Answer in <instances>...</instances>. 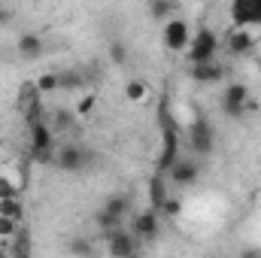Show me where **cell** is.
<instances>
[{
  "mask_svg": "<svg viewBox=\"0 0 261 258\" xmlns=\"http://www.w3.org/2000/svg\"><path fill=\"white\" fill-rule=\"evenodd\" d=\"M158 128H161V152H158V173H167L170 164L179 158V125L173 122L167 100L158 107Z\"/></svg>",
  "mask_w": 261,
  "mask_h": 258,
  "instance_id": "cell-1",
  "label": "cell"
},
{
  "mask_svg": "<svg viewBox=\"0 0 261 258\" xmlns=\"http://www.w3.org/2000/svg\"><path fill=\"white\" fill-rule=\"evenodd\" d=\"M222 110L231 119H243L246 113H255L258 104L252 100V94H249V88L243 82H228V88L222 91Z\"/></svg>",
  "mask_w": 261,
  "mask_h": 258,
  "instance_id": "cell-2",
  "label": "cell"
},
{
  "mask_svg": "<svg viewBox=\"0 0 261 258\" xmlns=\"http://www.w3.org/2000/svg\"><path fill=\"white\" fill-rule=\"evenodd\" d=\"M219 46H222L219 34H216L213 28H200L197 34H192V43H189V49H186V58H189L192 64L213 61V58H216V52H219Z\"/></svg>",
  "mask_w": 261,
  "mask_h": 258,
  "instance_id": "cell-3",
  "label": "cell"
},
{
  "mask_svg": "<svg viewBox=\"0 0 261 258\" xmlns=\"http://www.w3.org/2000/svg\"><path fill=\"white\" fill-rule=\"evenodd\" d=\"M161 43H164L167 52L186 55V49H189V43H192V28H189V21L179 18V15L167 18V21H164V31H161Z\"/></svg>",
  "mask_w": 261,
  "mask_h": 258,
  "instance_id": "cell-4",
  "label": "cell"
},
{
  "mask_svg": "<svg viewBox=\"0 0 261 258\" xmlns=\"http://www.w3.org/2000/svg\"><path fill=\"white\" fill-rule=\"evenodd\" d=\"M186 137H189L192 152L200 155V158H210L216 152V131H213V125L206 119H195L189 125V131H186Z\"/></svg>",
  "mask_w": 261,
  "mask_h": 258,
  "instance_id": "cell-5",
  "label": "cell"
},
{
  "mask_svg": "<svg viewBox=\"0 0 261 258\" xmlns=\"http://www.w3.org/2000/svg\"><path fill=\"white\" fill-rule=\"evenodd\" d=\"M255 28H240V24H234L228 34H225V49H228V55L231 58H249L252 52H255Z\"/></svg>",
  "mask_w": 261,
  "mask_h": 258,
  "instance_id": "cell-6",
  "label": "cell"
},
{
  "mask_svg": "<svg viewBox=\"0 0 261 258\" xmlns=\"http://www.w3.org/2000/svg\"><path fill=\"white\" fill-rule=\"evenodd\" d=\"M103 243H107V255H113V258H128V255L140 252V237L134 231H125V228L107 231Z\"/></svg>",
  "mask_w": 261,
  "mask_h": 258,
  "instance_id": "cell-7",
  "label": "cell"
},
{
  "mask_svg": "<svg viewBox=\"0 0 261 258\" xmlns=\"http://www.w3.org/2000/svg\"><path fill=\"white\" fill-rule=\"evenodd\" d=\"M88 164V152L79 146V143H64L55 149V167L64 170V173H79L82 167Z\"/></svg>",
  "mask_w": 261,
  "mask_h": 258,
  "instance_id": "cell-8",
  "label": "cell"
},
{
  "mask_svg": "<svg viewBox=\"0 0 261 258\" xmlns=\"http://www.w3.org/2000/svg\"><path fill=\"white\" fill-rule=\"evenodd\" d=\"M231 24L261 28V0H231Z\"/></svg>",
  "mask_w": 261,
  "mask_h": 258,
  "instance_id": "cell-9",
  "label": "cell"
},
{
  "mask_svg": "<svg viewBox=\"0 0 261 258\" xmlns=\"http://www.w3.org/2000/svg\"><path fill=\"white\" fill-rule=\"evenodd\" d=\"M164 176H167L173 186H179V189H182V186H195L197 176H200V164H197L195 158H182V155H179V158L170 164V170H167Z\"/></svg>",
  "mask_w": 261,
  "mask_h": 258,
  "instance_id": "cell-10",
  "label": "cell"
},
{
  "mask_svg": "<svg viewBox=\"0 0 261 258\" xmlns=\"http://www.w3.org/2000/svg\"><path fill=\"white\" fill-rule=\"evenodd\" d=\"M130 231H134L140 240H155V237H158V231H161V213H158L155 207H149V210H140V213L134 216V225H130Z\"/></svg>",
  "mask_w": 261,
  "mask_h": 258,
  "instance_id": "cell-11",
  "label": "cell"
},
{
  "mask_svg": "<svg viewBox=\"0 0 261 258\" xmlns=\"http://www.w3.org/2000/svg\"><path fill=\"white\" fill-rule=\"evenodd\" d=\"M192 79L197 85H219L225 79V67L219 64L216 58L213 61H200V64H192Z\"/></svg>",
  "mask_w": 261,
  "mask_h": 258,
  "instance_id": "cell-12",
  "label": "cell"
},
{
  "mask_svg": "<svg viewBox=\"0 0 261 258\" xmlns=\"http://www.w3.org/2000/svg\"><path fill=\"white\" fill-rule=\"evenodd\" d=\"M43 49H46V43H43L40 34H21V37L15 40V52H18V58H24V61L43 58Z\"/></svg>",
  "mask_w": 261,
  "mask_h": 258,
  "instance_id": "cell-13",
  "label": "cell"
},
{
  "mask_svg": "<svg viewBox=\"0 0 261 258\" xmlns=\"http://www.w3.org/2000/svg\"><path fill=\"white\" fill-rule=\"evenodd\" d=\"M49 125H52V131L58 137H64V134H70L76 128V113L73 110H52L49 113Z\"/></svg>",
  "mask_w": 261,
  "mask_h": 258,
  "instance_id": "cell-14",
  "label": "cell"
},
{
  "mask_svg": "<svg viewBox=\"0 0 261 258\" xmlns=\"http://www.w3.org/2000/svg\"><path fill=\"white\" fill-rule=\"evenodd\" d=\"M167 197H170V194H167V176H164V173L152 176V183H149V207L161 210Z\"/></svg>",
  "mask_w": 261,
  "mask_h": 258,
  "instance_id": "cell-15",
  "label": "cell"
},
{
  "mask_svg": "<svg viewBox=\"0 0 261 258\" xmlns=\"http://www.w3.org/2000/svg\"><path fill=\"white\" fill-rule=\"evenodd\" d=\"M79 88H85L82 70H73V67L58 70V91H79Z\"/></svg>",
  "mask_w": 261,
  "mask_h": 258,
  "instance_id": "cell-16",
  "label": "cell"
},
{
  "mask_svg": "<svg viewBox=\"0 0 261 258\" xmlns=\"http://www.w3.org/2000/svg\"><path fill=\"white\" fill-rule=\"evenodd\" d=\"M176 15V0H149V18L152 21H167Z\"/></svg>",
  "mask_w": 261,
  "mask_h": 258,
  "instance_id": "cell-17",
  "label": "cell"
},
{
  "mask_svg": "<svg viewBox=\"0 0 261 258\" xmlns=\"http://www.w3.org/2000/svg\"><path fill=\"white\" fill-rule=\"evenodd\" d=\"M0 216H9V219H24V203H21V194H12V197H0Z\"/></svg>",
  "mask_w": 261,
  "mask_h": 258,
  "instance_id": "cell-18",
  "label": "cell"
},
{
  "mask_svg": "<svg viewBox=\"0 0 261 258\" xmlns=\"http://www.w3.org/2000/svg\"><path fill=\"white\" fill-rule=\"evenodd\" d=\"M94 225L100 228V234H107V231H116V228H122V216H116V213H110V210H97L94 213Z\"/></svg>",
  "mask_w": 261,
  "mask_h": 258,
  "instance_id": "cell-19",
  "label": "cell"
},
{
  "mask_svg": "<svg viewBox=\"0 0 261 258\" xmlns=\"http://www.w3.org/2000/svg\"><path fill=\"white\" fill-rule=\"evenodd\" d=\"M103 210H110V213H116V216H128V210H130V197L128 194H110L107 200H103Z\"/></svg>",
  "mask_w": 261,
  "mask_h": 258,
  "instance_id": "cell-20",
  "label": "cell"
},
{
  "mask_svg": "<svg viewBox=\"0 0 261 258\" xmlns=\"http://www.w3.org/2000/svg\"><path fill=\"white\" fill-rule=\"evenodd\" d=\"M107 58H110V64H116V67L128 64V46H125L122 40H113V43L107 46Z\"/></svg>",
  "mask_w": 261,
  "mask_h": 258,
  "instance_id": "cell-21",
  "label": "cell"
},
{
  "mask_svg": "<svg viewBox=\"0 0 261 258\" xmlns=\"http://www.w3.org/2000/svg\"><path fill=\"white\" fill-rule=\"evenodd\" d=\"M31 237L24 231H18L15 237H9V255H31Z\"/></svg>",
  "mask_w": 261,
  "mask_h": 258,
  "instance_id": "cell-22",
  "label": "cell"
},
{
  "mask_svg": "<svg viewBox=\"0 0 261 258\" xmlns=\"http://www.w3.org/2000/svg\"><path fill=\"white\" fill-rule=\"evenodd\" d=\"M125 94H128L130 104H140V100L149 97V85H146L143 79H130L128 85H125Z\"/></svg>",
  "mask_w": 261,
  "mask_h": 258,
  "instance_id": "cell-23",
  "label": "cell"
},
{
  "mask_svg": "<svg viewBox=\"0 0 261 258\" xmlns=\"http://www.w3.org/2000/svg\"><path fill=\"white\" fill-rule=\"evenodd\" d=\"M34 82H37V88H40L43 94H52V91H58V73H55V70H46V73H40Z\"/></svg>",
  "mask_w": 261,
  "mask_h": 258,
  "instance_id": "cell-24",
  "label": "cell"
},
{
  "mask_svg": "<svg viewBox=\"0 0 261 258\" xmlns=\"http://www.w3.org/2000/svg\"><path fill=\"white\" fill-rule=\"evenodd\" d=\"M34 100H43V91L37 88V82H24L21 91H18V107H28Z\"/></svg>",
  "mask_w": 261,
  "mask_h": 258,
  "instance_id": "cell-25",
  "label": "cell"
},
{
  "mask_svg": "<svg viewBox=\"0 0 261 258\" xmlns=\"http://www.w3.org/2000/svg\"><path fill=\"white\" fill-rule=\"evenodd\" d=\"M21 231V222L18 219H9V216H0V240H9Z\"/></svg>",
  "mask_w": 261,
  "mask_h": 258,
  "instance_id": "cell-26",
  "label": "cell"
},
{
  "mask_svg": "<svg viewBox=\"0 0 261 258\" xmlns=\"http://www.w3.org/2000/svg\"><path fill=\"white\" fill-rule=\"evenodd\" d=\"M158 213H161V216H167V219H176V216L182 213V200H179V197H167V200H164V207H161Z\"/></svg>",
  "mask_w": 261,
  "mask_h": 258,
  "instance_id": "cell-27",
  "label": "cell"
},
{
  "mask_svg": "<svg viewBox=\"0 0 261 258\" xmlns=\"http://www.w3.org/2000/svg\"><path fill=\"white\" fill-rule=\"evenodd\" d=\"M94 104H97V97H94V94H85V97L76 104V116H88V113L94 110Z\"/></svg>",
  "mask_w": 261,
  "mask_h": 258,
  "instance_id": "cell-28",
  "label": "cell"
},
{
  "mask_svg": "<svg viewBox=\"0 0 261 258\" xmlns=\"http://www.w3.org/2000/svg\"><path fill=\"white\" fill-rule=\"evenodd\" d=\"M12 194H21L18 186H15L9 176H0V197H12Z\"/></svg>",
  "mask_w": 261,
  "mask_h": 258,
  "instance_id": "cell-29",
  "label": "cell"
},
{
  "mask_svg": "<svg viewBox=\"0 0 261 258\" xmlns=\"http://www.w3.org/2000/svg\"><path fill=\"white\" fill-rule=\"evenodd\" d=\"M70 252H76V255H91V252H94V246H91V243H85V240H73V243H70Z\"/></svg>",
  "mask_w": 261,
  "mask_h": 258,
  "instance_id": "cell-30",
  "label": "cell"
},
{
  "mask_svg": "<svg viewBox=\"0 0 261 258\" xmlns=\"http://www.w3.org/2000/svg\"><path fill=\"white\" fill-rule=\"evenodd\" d=\"M9 18H12V9L0 3V24H9Z\"/></svg>",
  "mask_w": 261,
  "mask_h": 258,
  "instance_id": "cell-31",
  "label": "cell"
}]
</instances>
